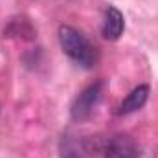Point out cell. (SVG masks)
<instances>
[{
  "label": "cell",
  "mask_w": 158,
  "mask_h": 158,
  "mask_svg": "<svg viewBox=\"0 0 158 158\" xmlns=\"http://www.w3.org/2000/svg\"><path fill=\"white\" fill-rule=\"evenodd\" d=\"M59 42L63 52L85 68H92L98 63V50L90 44V40L81 35L72 26H61L59 28Z\"/></svg>",
  "instance_id": "1"
},
{
  "label": "cell",
  "mask_w": 158,
  "mask_h": 158,
  "mask_svg": "<svg viewBox=\"0 0 158 158\" xmlns=\"http://www.w3.org/2000/svg\"><path fill=\"white\" fill-rule=\"evenodd\" d=\"M101 90H103V83L101 81L86 86L76 98V101L72 103V118L76 121H83V119L88 118L92 114L94 107L98 105L99 98H101Z\"/></svg>",
  "instance_id": "2"
},
{
  "label": "cell",
  "mask_w": 158,
  "mask_h": 158,
  "mask_svg": "<svg viewBox=\"0 0 158 158\" xmlns=\"http://www.w3.org/2000/svg\"><path fill=\"white\" fill-rule=\"evenodd\" d=\"M105 158H142L138 143L129 134H114L103 147Z\"/></svg>",
  "instance_id": "3"
},
{
  "label": "cell",
  "mask_w": 158,
  "mask_h": 158,
  "mask_svg": "<svg viewBox=\"0 0 158 158\" xmlns=\"http://www.w3.org/2000/svg\"><path fill=\"white\" fill-rule=\"evenodd\" d=\"M125 30V20H123V15L118 7L114 6H109L107 13H105V22H103V37L107 40H118L119 35L123 33Z\"/></svg>",
  "instance_id": "4"
},
{
  "label": "cell",
  "mask_w": 158,
  "mask_h": 158,
  "mask_svg": "<svg viewBox=\"0 0 158 158\" xmlns=\"http://www.w3.org/2000/svg\"><path fill=\"white\" fill-rule=\"evenodd\" d=\"M147 98H149V86H147V85L136 86V88L121 101V105L118 107V114H131V112L142 109V107L145 105Z\"/></svg>",
  "instance_id": "5"
},
{
  "label": "cell",
  "mask_w": 158,
  "mask_h": 158,
  "mask_svg": "<svg viewBox=\"0 0 158 158\" xmlns=\"http://www.w3.org/2000/svg\"><path fill=\"white\" fill-rule=\"evenodd\" d=\"M61 158H88V147L79 138L63 136V140H61Z\"/></svg>",
  "instance_id": "6"
}]
</instances>
